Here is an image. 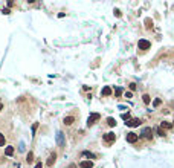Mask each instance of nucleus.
Here are the masks:
<instances>
[{
  "mask_svg": "<svg viewBox=\"0 0 174 168\" xmlns=\"http://www.w3.org/2000/svg\"><path fill=\"white\" fill-rule=\"evenodd\" d=\"M35 168H43V164H41V162H37V164H35Z\"/></svg>",
  "mask_w": 174,
  "mask_h": 168,
  "instance_id": "cd10ccee",
  "label": "nucleus"
},
{
  "mask_svg": "<svg viewBox=\"0 0 174 168\" xmlns=\"http://www.w3.org/2000/svg\"><path fill=\"white\" fill-rule=\"evenodd\" d=\"M79 168H93V162L92 160H83L79 164Z\"/></svg>",
  "mask_w": 174,
  "mask_h": 168,
  "instance_id": "9d476101",
  "label": "nucleus"
},
{
  "mask_svg": "<svg viewBox=\"0 0 174 168\" xmlns=\"http://www.w3.org/2000/svg\"><path fill=\"white\" fill-rule=\"evenodd\" d=\"M127 127H139L141 125V119L139 118H134V119H130L128 122H125Z\"/></svg>",
  "mask_w": 174,
  "mask_h": 168,
  "instance_id": "423d86ee",
  "label": "nucleus"
},
{
  "mask_svg": "<svg viewBox=\"0 0 174 168\" xmlns=\"http://www.w3.org/2000/svg\"><path fill=\"white\" fill-rule=\"evenodd\" d=\"M128 87H130V90H136V84H134V83H131Z\"/></svg>",
  "mask_w": 174,
  "mask_h": 168,
  "instance_id": "393cba45",
  "label": "nucleus"
},
{
  "mask_svg": "<svg viewBox=\"0 0 174 168\" xmlns=\"http://www.w3.org/2000/svg\"><path fill=\"white\" fill-rule=\"evenodd\" d=\"M145 26H147V29L153 28V21H151V18H145Z\"/></svg>",
  "mask_w": 174,
  "mask_h": 168,
  "instance_id": "a211bd4d",
  "label": "nucleus"
},
{
  "mask_svg": "<svg viewBox=\"0 0 174 168\" xmlns=\"http://www.w3.org/2000/svg\"><path fill=\"white\" fill-rule=\"evenodd\" d=\"M67 168H78V167H76V165H75V164H70V165H69V167H67Z\"/></svg>",
  "mask_w": 174,
  "mask_h": 168,
  "instance_id": "c85d7f7f",
  "label": "nucleus"
},
{
  "mask_svg": "<svg viewBox=\"0 0 174 168\" xmlns=\"http://www.w3.org/2000/svg\"><path fill=\"white\" fill-rule=\"evenodd\" d=\"M142 136L147 139H151V127H145L142 130Z\"/></svg>",
  "mask_w": 174,
  "mask_h": 168,
  "instance_id": "1a4fd4ad",
  "label": "nucleus"
},
{
  "mask_svg": "<svg viewBox=\"0 0 174 168\" xmlns=\"http://www.w3.org/2000/svg\"><path fill=\"white\" fill-rule=\"evenodd\" d=\"M101 95H102V96H110V95H112V87H110V86H105V87H102V90H101Z\"/></svg>",
  "mask_w": 174,
  "mask_h": 168,
  "instance_id": "6e6552de",
  "label": "nucleus"
},
{
  "mask_svg": "<svg viewBox=\"0 0 174 168\" xmlns=\"http://www.w3.org/2000/svg\"><path fill=\"white\" fill-rule=\"evenodd\" d=\"M5 154L6 156H12V154H14V147H6Z\"/></svg>",
  "mask_w": 174,
  "mask_h": 168,
  "instance_id": "2eb2a0df",
  "label": "nucleus"
},
{
  "mask_svg": "<svg viewBox=\"0 0 174 168\" xmlns=\"http://www.w3.org/2000/svg\"><path fill=\"white\" fill-rule=\"evenodd\" d=\"M26 162H28V164H32V162H34V153H32V151H29V153H28Z\"/></svg>",
  "mask_w": 174,
  "mask_h": 168,
  "instance_id": "4468645a",
  "label": "nucleus"
},
{
  "mask_svg": "<svg viewBox=\"0 0 174 168\" xmlns=\"http://www.w3.org/2000/svg\"><path fill=\"white\" fill-rule=\"evenodd\" d=\"M156 133L159 134V136H165V130H163V128H160V127L156 128Z\"/></svg>",
  "mask_w": 174,
  "mask_h": 168,
  "instance_id": "aec40b11",
  "label": "nucleus"
},
{
  "mask_svg": "<svg viewBox=\"0 0 174 168\" xmlns=\"http://www.w3.org/2000/svg\"><path fill=\"white\" fill-rule=\"evenodd\" d=\"M160 104H162V99H160V98H156L153 101V107H159Z\"/></svg>",
  "mask_w": 174,
  "mask_h": 168,
  "instance_id": "6ab92c4d",
  "label": "nucleus"
},
{
  "mask_svg": "<svg viewBox=\"0 0 174 168\" xmlns=\"http://www.w3.org/2000/svg\"><path fill=\"white\" fill-rule=\"evenodd\" d=\"M131 96H133V93H131V92H125V98H131Z\"/></svg>",
  "mask_w": 174,
  "mask_h": 168,
  "instance_id": "bb28decb",
  "label": "nucleus"
},
{
  "mask_svg": "<svg viewBox=\"0 0 174 168\" xmlns=\"http://www.w3.org/2000/svg\"><path fill=\"white\" fill-rule=\"evenodd\" d=\"M5 144H6V139H5V136H3V134L0 133V147H3Z\"/></svg>",
  "mask_w": 174,
  "mask_h": 168,
  "instance_id": "4be33fe9",
  "label": "nucleus"
},
{
  "mask_svg": "<svg viewBox=\"0 0 174 168\" xmlns=\"http://www.w3.org/2000/svg\"><path fill=\"white\" fill-rule=\"evenodd\" d=\"M115 15L116 17H121V11H119V9H115Z\"/></svg>",
  "mask_w": 174,
  "mask_h": 168,
  "instance_id": "a878e982",
  "label": "nucleus"
},
{
  "mask_svg": "<svg viewBox=\"0 0 174 168\" xmlns=\"http://www.w3.org/2000/svg\"><path fill=\"white\" fill-rule=\"evenodd\" d=\"M160 128H166V130H171V128H173V124H171V122L163 121L162 124H160Z\"/></svg>",
  "mask_w": 174,
  "mask_h": 168,
  "instance_id": "f8f14e48",
  "label": "nucleus"
},
{
  "mask_svg": "<svg viewBox=\"0 0 174 168\" xmlns=\"http://www.w3.org/2000/svg\"><path fill=\"white\" fill-rule=\"evenodd\" d=\"M107 124L110 125V127H115V125H116V119L115 118H107Z\"/></svg>",
  "mask_w": 174,
  "mask_h": 168,
  "instance_id": "f3484780",
  "label": "nucleus"
},
{
  "mask_svg": "<svg viewBox=\"0 0 174 168\" xmlns=\"http://www.w3.org/2000/svg\"><path fill=\"white\" fill-rule=\"evenodd\" d=\"M55 159H57V153L54 151V153H50L49 159H47V167H52L54 164H55Z\"/></svg>",
  "mask_w": 174,
  "mask_h": 168,
  "instance_id": "0eeeda50",
  "label": "nucleus"
},
{
  "mask_svg": "<svg viewBox=\"0 0 174 168\" xmlns=\"http://www.w3.org/2000/svg\"><path fill=\"white\" fill-rule=\"evenodd\" d=\"M63 122H64V124H66V125H72L73 122H75V119H73V116H66Z\"/></svg>",
  "mask_w": 174,
  "mask_h": 168,
  "instance_id": "9b49d317",
  "label": "nucleus"
},
{
  "mask_svg": "<svg viewBox=\"0 0 174 168\" xmlns=\"http://www.w3.org/2000/svg\"><path fill=\"white\" fill-rule=\"evenodd\" d=\"M142 101L145 102V104H150V102H151V96L148 95V93H145V95L142 96Z\"/></svg>",
  "mask_w": 174,
  "mask_h": 168,
  "instance_id": "dca6fc26",
  "label": "nucleus"
},
{
  "mask_svg": "<svg viewBox=\"0 0 174 168\" xmlns=\"http://www.w3.org/2000/svg\"><path fill=\"white\" fill-rule=\"evenodd\" d=\"M125 139H127V142H130V144H134V142L139 139V136H137L136 133H133V131H131V133H127Z\"/></svg>",
  "mask_w": 174,
  "mask_h": 168,
  "instance_id": "39448f33",
  "label": "nucleus"
},
{
  "mask_svg": "<svg viewBox=\"0 0 174 168\" xmlns=\"http://www.w3.org/2000/svg\"><path fill=\"white\" fill-rule=\"evenodd\" d=\"M137 47H139L141 50H147V49L151 47V43L148 40H144V38H142V40H139V43H137Z\"/></svg>",
  "mask_w": 174,
  "mask_h": 168,
  "instance_id": "f03ea898",
  "label": "nucleus"
},
{
  "mask_svg": "<svg viewBox=\"0 0 174 168\" xmlns=\"http://www.w3.org/2000/svg\"><path fill=\"white\" fill-rule=\"evenodd\" d=\"M37 128H38V122H35L34 125H32V133L35 134V131H37Z\"/></svg>",
  "mask_w": 174,
  "mask_h": 168,
  "instance_id": "b1692460",
  "label": "nucleus"
},
{
  "mask_svg": "<svg viewBox=\"0 0 174 168\" xmlns=\"http://www.w3.org/2000/svg\"><path fill=\"white\" fill-rule=\"evenodd\" d=\"M102 139H104V142H107V144H112V142H115L116 139V136H115V133H105L104 136H102Z\"/></svg>",
  "mask_w": 174,
  "mask_h": 168,
  "instance_id": "7ed1b4c3",
  "label": "nucleus"
},
{
  "mask_svg": "<svg viewBox=\"0 0 174 168\" xmlns=\"http://www.w3.org/2000/svg\"><path fill=\"white\" fill-rule=\"evenodd\" d=\"M99 118H101V115H99V113H90L89 119H87V125H89V127H92V125L95 124Z\"/></svg>",
  "mask_w": 174,
  "mask_h": 168,
  "instance_id": "f257e3e1",
  "label": "nucleus"
},
{
  "mask_svg": "<svg viewBox=\"0 0 174 168\" xmlns=\"http://www.w3.org/2000/svg\"><path fill=\"white\" fill-rule=\"evenodd\" d=\"M83 156L84 157H89V159H96V156L93 153H90V151H83Z\"/></svg>",
  "mask_w": 174,
  "mask_h": 168,
  "instance_id": "ddd939ff",
  "label": "nucleus"
},
{
  "mask_svg": "<svg viewBox=\"0 0 174 168\" xmlns=\"http://www.w3.org/2000/svg\"><path fill=\"white\" fill-rule=\"evenodd\" d=\"M122 119L128 122V121H130V113H128V112H127V113H122Z\"/></svg>",
  "mask_w": 174,
  "mask_h": 168,
  "instance_id": "412c9836",
  "label": "nucleus"
},
{
  "mask_svg": "<svg viewBox=\"0 0 174 168\" xmlns=\"http://www.w3.org/2000/svg\"><path fill=\"white\" fill-rule=\"evenodd\" d=\"M3 110V104H0V112H2Z\"/></svg>",
  "mask_w": 174,
  "mask_h": 168,
  "instance_id": "c756f323",
  "label": "nucleus"
},
{
  "mask_svg": "<svg viewBox=\"0 0 174 168\" xmlns=\"http://www.w3.org/2000/svg\"><path fill=\"white\" fill-rule=\"evenodd\" d=\"M57 144L60 145V147H64V144H66V141H64V133H63V131H57Z\"/></svg>",
  "mask_w": 174,
  "mask_h": 168,
  "instance_id": "20e7f679",
  "label": "nucleus"
},
{
  "mask_svg": "<svg viewBox=\"0 0 174 168\" xmlns=\"http://www.w3.org/2000/svg\"><path fill=\"white\" fill-rule=\"evenodd\" d=\"M121 93H122V89H121V87H116L115 95H116V96H121Z\"/></svg>",
  "mask_w": 174,
  "mask_h": 168,
  "instance_id": "5701e85b",
  "label": "nucleus"
}]
</instances>
